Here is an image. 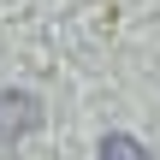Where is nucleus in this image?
<instances>
[{
    "label": "nucleus",
    "instance_id": "1",
    "mask_svg": "<svg viewBox=\"0 0 160 160\" xmlns=\"http://www.w3.org/2000/svg\"><path fill=\"white\" fill-rule=\"evenodd\" d=\"M36 125H42L36 95H24V89H0V142L24 137V131H36Z\"/></svg>",
    "mask_w": 160,
    "mask_h": 160
},
{
    "label": "nucleus",
    "instance_id": "2",
    "mask_svg": "<svg viewBox=\"0 0 160 160\" xmlns=\"http://www.w3.org/2000/svg\"><path fill=\"white\" fill-rule=\"evenodd\" d=\"M101 160H154L137 137H125V131H113V137H101Z\"/></svg>",
    "mask_w": 160,
    "mask_h": 160
}]
</instances>
